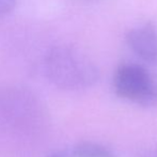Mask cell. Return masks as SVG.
<instances>
[{
    "label": "cell",
    "instance_id": "1",
    "mask_svg": "<svg viewBox=\"0 0 157 157\" xmlns=\"http://www.w3.org/2000/svg\"><path fill=\"white\" fill-rule=\"evenodd\" d=\"M44 76L64 91H82L97 83L99 71L93 61L79 49L68 45L50 47L42 59Z\"/></svg>",
    "mask_w": 157,
    "mask_h": 157
},
{
    "label": "cell",
    "instance_id": "2",
    "mask_svg": "<svg viewBox=\"0 0 157 157\" xmlns=\"http://www.w3.org/2000/svg\"><path fill=\"white\" fill-rule=\"evenodd\" d=\"M48 112L40 97L18 85L0 87V126L18 136H35L46 127Z\"/></svg>",
    "mask_w": 157,
    "mask_h": 157
},
{
    "label": "cell",
    "instance_id": "3",
    "mask_svg": "<svg viewBox=\"0 0 157 157\" xmlns=\"http://www.w3.org/2000/svg\"><path fill=\"white\" fill-rule=\"evenodd\" d=\"M113 88L120 97L137 105L143 107L157 105V81L140 64H121L114 73Z\"/></svg>",
    "mask_w": 157,
    "mask_h": 157
},
{
    "label": "cell",
    "instance_id": "4",
    "mask_svg": "<svg viewBox=\"0 0 157 157\" xmlns=\"http://www.w3.org/2000/svg\"><path fill=\"white\" fill-rule=\"evenodd\" d=\"M126 43L137 57L150 64L157 63V28L154 24H139L125 35Z\"/></svg>",
    "mask_w": 157,
    "mask_h": 157
},
{
    "label": "cell",
    "instance_id": "5",
    "mask_svg": "<svg viewBox=\"0 0 157 157\" xmlns=\"http://www.w3.org/2000/svg\"><path fill=\"white\" fill-rule=\"evenodd\" d=\"M47 157H116L107 147L94 142H79L50 153Z\"/></svg>",
    "mask_w": 157,
    "mask_h": 157
},
{
    "label": "cell",
    "instance_id": "6",
    "mask_svg": "<svg viewBox=\"0 0 157 157\" xmlns=\"http://www.w3.org/2000/svg\"><path fill=\"white\" fill-rule=\"evenodd\" d=\"M17 0H0V18L6 16L15 8Z\"/></svg>",
    "mask_w": 157,
    "mask_h": 157
},
{
    "label": "cell",
    "instance_id": "7",
    "mask_svg": "<svg viewBox=\"0 0 157 157\" xmlns=\"http://www.w3.org/2000/svg\"><path fill=\"white\" fill-rule=\"evenodd\" d=\"M141 157H157V150H154V151H149L145 154H143Z\"/></svg>",
    "mask_w": 157,
    "mask_h": 157
}]
</instances>
